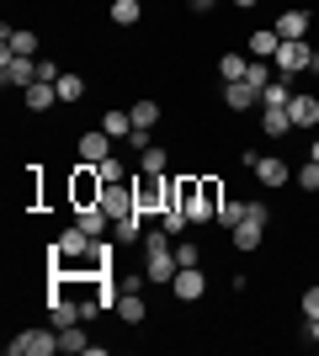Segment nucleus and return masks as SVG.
<instances>
[{"label": "nucleus", "instance_id": "1", "mask_svg": "<svg viewBox=\"0 0 319 356\" xmlns=\"http://www.w3.org/2000/svg\"><path fill=\"white\" fill-rule=\"evenodd\" d=\"M101 192H106V176L96 165L80 160L75 176H69V202H75V208H101Z\"/></svg>", "mask_w": 319, "mask_h": 356}, {"label": "nucleus", "instance_id": "2", "mask_svg": "<svg viewBox=\"0 0 319 356\" xmlns=\"http://www.w3.org/2000/svg\"><path fill=\"white\" fill-rule=\"evenodd\" d=\"M133 202H138V213L149 218V213H165L170 208V176H144V181H133Z\"/></svg>", "mask_w": 319, "mask_h": 356}, {"label": "nucleus", "instance_id": "3", "mask_svg": "<svg viewBox=\"0 0 319 356\" xmlns=\"http://www.w3.org/2000/svg\"><path fill=\"white\" fill-rule=\"evenodd\" d=\"M6 351H11V356H54V351H59V330H22Z\"/></svg>", "mask_w": 319, "mask_h": 356}, {"label": "nucleus", "instance_id": "4", "mask_svg": "<svg viewBox=\"0 0 319 356\" xmlns=\"http://www.w3.org/2000/svg\"><path fill=\"white\" fill-rule=\"evenodd\" d=\"M272 64H277L282 74H304L309 64H319V54L304 43V38H298V43H282V48H277V59H272Z\"/></svg>", "mask_w": 319, "mask_h": 356}, {"label": "nucleus", "instance_id": "5", "mask_svg": "<svg viewBox=\"0 0 319 356\" xmlns=\"http://www.w3.org/2000/svg\"><path fill=\"white\" fill-rule=\"evenodd\" d=\"M32 80H38V64L27 54H6L0 59V86H32Z\"/></svg>", "mask_w": 319, "mask_h": 356}, {"label": "nucleus", "instance_id": "6", "mask_svg": "<svg viewBox=\"0 0 319 356\" xmlns=\"http://www.w3.org/2000/svg\"><path fill=\"white\" fill-rule=\"evenodd\" d=\"M218 208H224V186H218L213 176H202V186H197V213H192V223L218 218Z\"/></svg>", "mask_w": 319, "mask_h": 356}, {"label": "nucleus", "instance_id": "7", "mask_svg": "<svg viewBox=\"0 0 319 356\" xmlns=\"http://www.w3.org/2000/svg\"><path fill=\"white\" fill-rule=\"evenodd\" d=\"M80 160H85V165L112 160V134H106V128H91V134H80Z\"/></svg>", "mask_w": 319, "mask_h": 356}, {"label": "nucleus", "instance_id": "8", "mask_svg": "<svg viewBox=\"0 0 319 356\" xmlns=\"http://www.w3.org/2000/svg\"><path fill=\"white\" fill-rule=\"evenodd\" d=\"M170 287H176V298H181V303H197V298L208 293V277H202V266H181Z\"/></svg>", "mask_w": 319, "mask_h": 356}, {"label": "nucleus", "instance_id": "9", "mask_svg": "<svg viewBox=\"0 0 319 356\" xmlns=\"http://www.w3.org/2000/svg\"><path fill=\"white\" fill-rule=\"evenodd\" d=\"M197 186H202V176H170V208L197 213Z\"/></svg>", "mask_w": 319, "mask_h": 356}, {"label": "nucleus", "instance_id": "10", "mask_svg": "<svg viewBox=\"0 0 319 356\" xmlns=\"http://www.w3.org/2000/svg\"><path fill=\"white\" fill-rule=\"evenodd\" d=\"M48 314H54V330H69L85 319V303H69L64 293H48Z\"/></svg>", "mask_w": 319, "mask_h": 356}, {"label": "nucleus", "instance_id": "11", "mask_svg": "<svg viewBox=\"0 0 319 356\" xmlns=\"http://www.w3.org/2000/svg\"><path fill=\"white\" fill-rule=\"evenodd\" d=\"M176 250H160V255H144V282H176Z\"/></svg>", "mask_w": 319, "mask_h": 356}, {"label": "nucleus", "instance_id": "12", "mask_svg": "<svg viewBox=\"0 0 319 356\" xmlns=\"http://www.w3.org/2000/svg\"><path fill=\"white\" fill-rule=\"evenodd\" d=\"M256 102H261V90L250 86V80H229V86H224V106H229V112H250Z\"/></svg>", "mask_w": 319, "mask_h": 356}, {"label": "nucleus", "instance_id": "13", "mask_svg": "<svg viewBox=\"0 0 319 356\" xmlns=\"http://www.w3.org/2000/svg\"><path fill=\"white\" fill-rule=\"evenodd\" d=\"M288 118H293V128H314V122H319V102L309 96V90H293Z\"/></svg>", "mask_w": 319, "mask_h": 356}, {"label": "nucleus", "instance_id": "14", "mask_svg": "<svg viewBox=\"0 0 319 356\" xmlns=\"http://www.w3.org/2000/svg\"><path fill=\"white\" fill-rule=\"evenodd\" d=\"M277 38H282V43L309 38V11H282V16H277Z\"/></svg>", "mask_w": 319, "mask_h": 356}, {"label": "nucleus", "instance_id": "15", "mask_svg": "<svg viewBox=\"0 0 319 356\" xmlns=\"http://www.w3.org/2000/svg\"><path fill=\"white\" fill-rule=\"evenodd\" d=\"M22 102H27V112H48V106L59 102V86H54V80H32Z\"/></svg>", "mask_w": 319, "mask_h": 356}, {"label": "nucleus", "instance_id": "16", "mask_svg": "<svg viewBox=\"0 0 319 356\" xmlns=\"http://www.w3.org/2000/svg\"><path fill=\"white\" fill-rule=\"evenodd\" d=\"M75 223H80V229H85L91 239L112 234V218H106V208H75Z\"/></svg>", "mask_w": 319, "mask_h": 356}, {"label": "nucleus", "instance_id": "17", "mask_svg": "<svg viewBox=\"0 0 319 356\" xmlns=\"http://www.w3.org/2000/svg\"><path fill=\"white\" fill-rule=\"evenodd\" d=\"M277 48H282L277 27H261V32H250V59H277Z\"/></svg>", "mask_w": 319, "mask_h": 356}, {"label": "nucleus", "instance_id": "18", "mask_svg": "<svg viewBox=\"0 0 319 356\" xmlns=\"http://www.w3.org/2000/svg\"><path fill=\"white\" fill-rule=\"evenodd\" d=\"M144 314H149V309H144L138 287H128V293L117 298V319H122V325H144Z\"/></svg>", "mask_w": 319, "mask_h": 356}, {"label": "nucleus", "instance_id": "19", "mask_svg": "<svg viewBox=\"0 0 319 356\" xmlns=\"http://www.w3.org/2000/svg\"><path fill=\"white\" fill-rule=\"evenodd\" d=\"M256 176L266 181V186H282V181L293 176V165H288V160H277V154H266V160H256Z\"/></svg>", "mask_w": 319, "mask_h": 356}, {"label": "nucleus", "instance_id": "20", "mask_svg": "<svg viewBox=\"0 0 319 356\" xmlns=\"http://www.w3.org/2000/svg\"><path fill=\"white\" fill-rule=\"evenodd\" d=\"M165 165H170V154L160 144H149V149H144V160H138V176H170Z\"/></svg>", "mask_w": 319, "mask_h": 356}, {"label": "nucleus", "instance_id": "21", "mask_svg": "<svg viewBox=\"0 0 319 356\" xmlns=\"http://www.w3.org/2000/svg\"><path fill=\"white\" fill-rule=\"evenodd\" d=\"M6 54H27V59H32V54H38V32H27V27H6Z\"/></svg>", "mask_w": 319, "mask_h": 356}, {"label": "nucleus", "instance_id": "22", "mask_svg": "<svg viewBox=\"0 0 319 356\" xmlns=\"http://www.w3.org/2000/svg\"><path fill=\"white\" fill-rule=\"evenodd\" d=\"M261 102H266V106H288L293 102V74H277L272 86L261 90Z\"/></svg>", "mask_w": 319, "mask_h": 356}, {"label": "nucleus", "instance_id": "23", "mask_svg": "<svg viewBox=\"0 0 319 356\" xmlns=\"http://www.w3.org/2000/svg\"><path fill=\"white\" fill-rule=\"evenodd\" d=\"M138 229H144V213H128V218H112V239L117 245H133Z\"/></svg>", "mask_w": 319, "mask_h": 356}, {"label": "nucleus", "instance_id": "24", "mask_svg": "<svg viewBox=\"0 0 319 356\" xmlns=\"http://www.w3.org/2000/svg\"><path fill=\"white\" fill-rule=\"evenodd\" d=\"M272 138H282V134H293V118H288V106H266V122H261Z\"/></svg>", "mask_w": 319, "mask_h": 356}, {"label": "nucleus", "instance_id": "25", "mask_svg": "<svg viewBox=\"0 0 319 356\" xmlns=\"http://www.w3.org/2000/svg\"><path fill=\"white\" fill-rule=\"evenodd\" d=\"M54 86H59V102H69V106H75L80 96H85V74H59Z\"/></svg>", "mask_w": 319, "mask_h": 356}, {"label": "nucleus", "instance_id": "26", "mask_svg": "<svg viewBox=\"0 0 319 356\" xmlns=\"http://www.w3.org/2000/svg\"><path fill=\"white\" fill-rule=\"evenodd\" d=\"M138 16H144L138 0H112V22H117V27H138Z\"/></svg>", "mask_w": 319, "mask_h": 356}, {"label": "nucleus", "instance_id": "27", "mask_svg": "<svg viewBox=\"0 0 319 356\" xmlns=\"http://www.w3.org/2000/svg\"><path fill=\"white\" fill-rule=\"evenodd\" d=\"M128 118H133V128H154V122H160V102H133Z\"/></svg>", "mask_w": 319, "mask_h": 356}, {"label": "nucleus", "instance_id": "28", "mask_svg": "<svg viewBox=\"0 0 319 356\" xmlns=\"http://www.w3.org/2000/svg\"><path fill=\"white\" fill-rule=\"evenodd\" d=\"M245 213H250V202H224L213 223H218V229H240V223H245Z\"/></svg>", "mask_w": 319, "mask_h": 356}, {"label": "nucleus", "instance_id": "29", "mask_svg": "<svg viewBox=\"0 0 319 356\" xmlns=\"http://www.w3.org/2000/svg\"><path fill=\"white\" fill-rule=\"evenodd\" d=\"M245 70H250V59H240V54H224V59H218V74H224V86H229V80H245Z\"/></svg>", "mask_w": 319, "mask_h": 356}, {"label": "nucleus", "instance_id": "30", "mask_svg": "<svg viewBox=\"0 0 319 356\" xmlns=\"http://www.w3.org/2000/svg\"><path fill=\"white\" fill-rule=\"evenodd\" d=\"M101 128H106L112 138H128V134H133V118H128V112H106Z\"/></svg>", "mask_w": 319, "mask_h": 356}, {"label": "nucleus", "instance_id": "31", "mask_svg": "<svg viewBox=\"0 0 319 356\" xmlns=\"http://www.w3.org/2000/svg\"><path fill=\"white\" fill-rule=\"evenodd\" d=\"M59 351H91V341H85V330H80V325L59 330Z\"/></svg>", "mask_w": 319, "mask_h": 356}, {"label": "nucleus", "instance_id": "32", "mask_svg": "<svg viewBox=\"0 0 319 356\" xmlns=\"http://www.w3.org/2000/svg\"><path fill=\"white\" fill-rule=\"evenodd\" d=\"M186 223H192V213H181V208H165V213H160V229H165V234H170V239L181 234Z\"/></svg>", "mask_w": 319, "mask_h": 356}, {"label": "nucleus", "instance_id": "33", "mask_svg": "<svg viewBox=\"0 0 319 356\" xmlns=\"http://www.w3.org/2000/svg\"><path fill=\"white\" fill-rule=\"evenodd\" d=\"M96 170H101V176H106V186H117V181H128V165H122L117 154H112V160H101V165H96Z\"/></svg>", "mask_w": 319, "mask_h": 356}, {"label": "nucleus", "instance_id": "34", "mask_svg": "<svg viewBox=\"0 0 319 356\" xmlns=\"http://www.w3.org/2000/svg\"><path fill=\"white\" fill-rule=\"evenodd\" d=\"M245 80H250V86H256V90H266V86H272V74H266V59H250V70H245Z\"/></svg>", "mask_w": 319, "mask_h": 356}, {"label": "nucleus", "instance_id": "35", "mask_svg": "<svg viewBox=\"0 0 319 356\" xmlns=\"http://www.w3.org/2000/svg\"><path fill=\"white\" fill-rule=\"evenodd\" d=\"M160 250H176L165 229H154V234H144V255H160Z\"/></svg>", "mask_w": 319, "mask_h": 356}, {"label": "nucleus", "instance_id": "36", "mask_svg": "<svg viewBox=\"0 0 319 356\" xmlns=\"http://www.w3.org/2000/svg\"><path fill=\"white\" fill-rule=\"evenodd\" d=\"M176 266H202V250L181 239V245H176Z\"/></svg>", "mask_w": 319, "mask_h": 356}, {"label": "nucleus", "instance_id": "37", "mask_svg": "<svg viewBox=\"0 0 319 356\" xmlns=\"http://www.w3.org/2000/svg\"><path fill=\"white\" fill-rule=\"evenodd\" d=\"M298 186H304V192H319V160H309L304 170H298Z\"/></svg>", "mask_w": 319, "mask_h": 356}, {"label": "nucleus", "instance_id": "38", "mask_svg": "<svg viewBox=\"0 0 319 356\" xmlns=\"http://www.w3.org/2000/svg\"><path fill=\"white\" fill-rule=\"evenodd\" d=\"M304 319H319V287H309V293H304Z\"/></svg>", "mask_w": 319, "mask_h": 356}, {"label": "nucleus", "instance_id": "39", "mask_svg": "<svg viewBox=\"0 0 319 356\" xmlns=\"http://www.w3.org/2000/svg\"><path fill=\"white\" fill-rule=\"evenodd\" d=\"M186 6H192V11H197V16H208L213 6H218V0H186Z\"/></svg>", "mask_w": 319, "mask_h": 356}, {"label": "nucleus", "instance_id": "40", "mask_svg": "<svg viewBox=\"0 0 319 356\" xmlns=\"http://www.w3.org/2000/svg\"><path fill=\"white\" fill-rule=\"evenodd\" d=\"M304 341H314V346H319V319H309V330H304Z\"/></svg>", "mask_w": 319, "mask_h": 356}, {"label": "nucleus", "instance_id": "41", "mask_svg": "<svg viewBox=\"0 0 319 356\" xmlns=\"http://www.w3.org/2000/svg\"><path fill=\"white\" fill-rule=\"evenodd\" d=\"M234 6H240V11H250V6H261V0H234Z\"/></svg>", "mask_w": 319, "mask_h": 356}, {"label": "nucleus", "instance_id": "42", "mask_svg": "<svg viewBox=\"0 0 319 356\" xmlns=\"http://www.w3.org/2000/svg\"><path fill=\"white\" fill-rule=\"evenodd\" d=\"M309 160H319V138H314V154H309Z\"/></svg>", "mask_w": 319, "mask_h": 356}, {"label": "nucleus", "instance_id": "43", "mask_svg": "<svg viewBox=\"0 0 319 356\" xmlns=\"http://www.w3.org/2000/svg\"><path fill=\"white\" fill-rule=\"evenodd\" d=\"M314 70H319V64H314Z\"/></svg>", "mask_w": 319, "mask_h": 356}]
</instances>
